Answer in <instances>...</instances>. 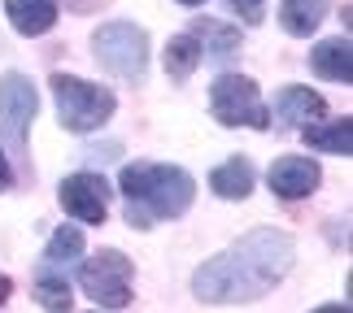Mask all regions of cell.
I'll use <instances>...</instances> for the list:
<instances>
[{"mask_svg":"<svg viewBox=\"0 0 353 313\" xmlns=\"http://www.w3.org/2000/svg\"><path fill=\"white\" fill-rule=\"evenodd\" d=\"M122 196H127V222L135 230H148L161 217H179L188 213L196 196L192 174L179 166H157V161H135V166L122 170Z\"/></svg>","mask_w":353,"mask_h":313,"instance_id":"cell-2","label":"cell"},{"mask_svg":"<svg viewBox=\"0 0 353 313\" xmlns=\"http://www.w3.org/2000/svg\"><path fill=\"white\" fill-rule=\"evenodd\" d=\"M179 5H188V9H192V5H205V0H179Z\"/></svg>","mask_w":353,"mask_h":313,"instance_id":"cell-24","label":"cell"},{"mask_svg":"<svg viewBox=\"0 0 353 313\" xmlns=\"http://www.w3.org/2000/svg\"><path fill=\"white\" fill-rule=\"evenodd\" d=\"M131 261L118 248H101L92 261L79 266V288H83L101 309H122L131 305Z\"/></svg>","mask_w":353,"mask_h":313,"instance_id":"cell-7","label":"cell"},{"mask_svg":"<svg viewBox=\"0 0 353 313\" xmlns=\"http://www.w3.org/2000/svg\"><path fill=\"white\" fill-rule=\"evenodd\" d=\"M327 114V100L310 87H283L279 100H275V118L279 127H301V122H314Z\"/></svg>","mask_w":353,"mask_h":313,"instance_id":"cell-12","label":"cell"},{"mask_svg":"<svg viewBox=\"0 0 353 313\" xmlns=\"http://www.w3.org/2000/svg\"><path fill=\"white\" fill-rule=\"evenodd\" d=\"M52 96H57V114H61V127L74 131V135H88L105 127L114 118V91L110 87H97L88 78H74V74H52Z\"/></svg>","mask_w":353,"mask_h":313,"instance_id":"cell-3","label":"cell"},{"mask_svg":"<svg viewBox=\"0 0 353 313\" xmlns=\"http://www.w3.org/2000/svg\"><path fill=\"white\" fill-rule=\"evenodd\" d=\"M301 140L310 148H319V153L349 157V148H353V122L349 118H341V122H314V127L301 131Z\"/></svg>","mask_w":353,"mask_h":313,"instance_id":"cell-17","label":"cell"},{"mask_svg":"<svg viewBox=\"0 0 353 313\" xmlns=\"http://www.w3.org/2000/svg\"><path fill=\"white\" fill-rule=\"evenodd\" d=\"M327 9H332V0H279V26L288 35L305 39V35L319 31V22L327 18Z\"/></svg>","mask_w":353,"mask_h":313,"instance_id":"cell-13","label":"cell"},{"mask_svg":"<svg viewBox=\"0 0 353 313\" xmlns=\"http://www.w3.org/2000/svg\"><path fill=\"white\" fill-rule=\"evenodd\" d=\"M5 13L13 22V31L26 39L48 35L57 26V0H5Z\"/></svg>","mask_w":353,"mask_h":313,"instance_id":"cell-10","label":"cell"},{"mask_svg":"<svg viewBox=\"0 0 353 313\" xmlns=\"http://www.w3.org/2000/svg\"><path fill=\"white\" fill-rule=\"evenodd\" d=\"M232 9H240L244 22H262L266 18V5H262V0H232Z\"/></svg>","mask_w":353,"mask_h":313,"instance_id":"cell-20","label":"cell"},{"mask_svg":"<svg viewBox=\"0 0 353 313\" xmlns=\"http://www.w3.org/2000/svg\"><path fill=\"white\" fill-rule=\"evenodd\" d=\"M314 313H349V305H323V309H314Z\"/></svg>","mask_w":353,"mask_h":313,"instance_id":"cell-23","label":"cell"},{"mask_svg":"<svg viewBox=\"0 0 353 313\" xmlns=\"http://www.w3.org/2000/svg\"><path fill=\"white\" fill-rule=\"evenodd\" d=\"M5 187H13V166L5 157V148H0V192H5Z\"/></svg>","mask_w":353,"mask_h":313,"instance_id":"cell-21","label":"cell"},{"mask_svg":"<svg viewBox=\"0 0 353 313\" xmlns=\"http://www.w3.org/2000/svg\"><path fill=\"white\" fill-rule=\"evenodd\" d=\"M9 296H13V279H9V274H0V305H5Z\"/></svg>","mask_w":353,"mask_h":313,"instance_id":"cell-22","label":"cell"},{"mask_svg":"<svg viewBox=\"0 0 353 313\" xmlns=\"http://www.w3.org/2000/svg\"><path fill=\"white\" fill-rule=\"evenodd\" d=\"M253 166L244 157H232V161H223V166H214V174H210V187L219 192L223 200H244L253 192Z\"/></svg>","mask_w":353,"mask_h":313,"instance_id":"cell-14","label":"cell"},{"mask_svg":"<svg viewBox=\"0 0 353 313\" xmlns=\"http://www.w3.org/2000/svg\"><path fill=\"white\" fill-rule=\"evenodd\" d=\"M83 257V230L79 226H57L48 239L44 257H39V270H57V274H65L70 270V261H79Z\"/></svg>","mask_w":353,"mask_h":313,"instance_id":"cell-15","label":"cell"},{"mask_svg":"<svg viewBox=\"0 0 353 313\" xmlns=\"http://www.w3.org/2000/svg\"><path fill=\"white\" fill-rule=\"evenodd\" d=\"M292 261H296V244H292L288 230L257 226L240 244L223 248L219 257H210V261L196 270L192 292H196V301H210V305L262 301V296L292 270Z\"/></svg>","mask_w":353,"mask_h":313,"instance_id":"cell-1","label":"cell"},{"mask_svg":"<svg viewBox=\"0 0 353 313\" xmlns=\"http://www.w3.org/2000/svg\"><path fill=\"white\" fill-rule=\"evenodd\" d=\"M310 65H314L319 78H332V83H349L353 78V48H349V35H336V39H323L310 52Z\"/></svg>","mask_w":353,"mask_h":313,"instance_id":"cell-11","label":"cell"},{"mask_svg":"<svg viewBox=\"0 0 353 313\" xmlns=\"http://www.w3.org/2000/svg\"><path fill=\"white\" fill-rule=\"evenodd\" d=\"M196 65H201V39L196 35H174L170 44H166V74L183 83Z\"/></svg>","mask_w":353,"mask_h":313,"instance_id":"cell-19","label":"cell"},{"mask_svg":"<svg viewBox=\"0 0 353 313\" xmlns=\"http://www.w3.org/2000/svg\"><path fill=\"white\" fill-rule=\"evenodd\" d=\"M92 57L101 70L118 78H144L148 70V35L135 22H105L92 35Z\"/></svg>","mask_w":353,"mask_h":313,"instance_id":"cell-4","label":"cell"},{"mask_svg":"<svg viewBox=\"0 0 353 313\" xmlns=\"http://www.w3.org/2000/svg\"><path fill=\"white\" fill-rule=\"evenodd\" d=\"M196 31L205 35V44H201V61L227 65L240 52V31H236V26H223V22H205V18H201Z\"/></svg>","mask_w":353,"mask_h":313,"instance_id":"cell-16","label":"cell"},{"mask_svg":"<svg viewBox=\"0 0 353 313\" xmlns=\"http://www.w3.org/2000/svg\"><path fill=\"white\" fill-rule=\"evenodd\" d=\"M61 209L79 217V222H88V226H101L105 222V213H110V183L101 179V174H70V179L61 183Z\"/></svg>","mask_w":353,"mask_h":313,"instance_id":"cell-8","label":"cell"},{"mask_svg":"<svg viewBox=\"0 0 353 313\" xmlns=\"http://www.w3.org/2000/svg\"><path fill=\"white\" fill-rule=\"evenodd\" d=\"M210 114H214V122H223V127H253V131L270 127V109L262 105V91L244 74H219L214 78Z\"/></svg>","mask_w":353,"mask_h":313,"instance_id":"cell-5","label":"cell"},{"mask_svg":"<svg viewBox=\"0 0 353 313\" xmlns=\"http://www.w3.org/2000/svg\"><path fill=\"white\" fill-rule=\"evenodd\" d=\"M35 301L48 313H70L74 296H70V279L57 274V270H35Z\"/></svg>","mask_w":353,"mask_h":313,"instance_id":"cell-18","label":"cell"},{"mask_svg":"<svg viewBox=\"0 0 353 313\" xmlns=\"http://www.w3.org/2000/svg\"><path fill=\"white\" fill-rule=\"evenodd\" d=\"M39 114V91L22 70H9L0 78V135L13 148V161H22L31 170V157H26V131Z\"/></svg>","mask_w":353,"mask_h":313,"instance_id":"cell-6","label":"cell"},{"mask_svg":"<svg viewBox=\"0 0 353 313\" xmlns=\"http://www.w3.org/2000/svg\"><path fill=\"white\" fill-rule=\"evenodd\" d=\"M266 179H270V192L279 200H301V196H310L319 187L323 170H319L314 157H279Z\"/></svg>","mask_w":353,"mask_h":313,"instance_id":"cell-9","label":"cell"}]
</instances>
